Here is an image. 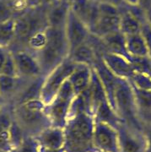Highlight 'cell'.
<instances>
[{"label":"cell","instance_id":"30bf717a","mask_svg":"<svg viewBox=\"0 0 151 152\" xmlns=\"http://www.w3.org/2000/svg\"><path fill=\"white\" fill-rule=\"evenodd\" d=\"M14 61L19 78L36 80L44 77L36 55L26 49L12 51Z\"/></svg>","mask_w":151,"mask_h":152},{"label":"cell","instance_id":"f546056e","mask_svg":"<svg viewBox=\"0 0 151 152\" xmlns=\"http://www.w3.org/2000/svg\"><path fill=\"white\" fill-rule=\"evenodd\" d=\"M9 53H10V49L9 48L0 47V74L2 72L3 67L4 65V63H5Z\"/></svg>","mask_w":151,"mask_h":152},{"label":"cell","instance_id":"e575fe53","mask_svg":"<svg viewBox=\"0 0 151 152\" xmlns=\"http://www.w3.org/2000/svg\"><path fill=\"white\" fill-rule=\"evenodd\" d=\"M58 0H38V2H39V4H42L46 6H48L50 4H54V3H56V2H58Z\"/></svg>","mask_w":151,"mask_h":152},{"label":"cell","instance_id":"9c48e42d","mask_svg":"<svg viewBox=\"0 0 151 152\" xmlns=\"http://www.w3.org/2000/svg\"><path fill=\"white\" fill-rule=\"evenodd\" d=\"M117 131L119 152H145L146 137L144 129L121 122Z\"/></svg>","mask_w":151,"mask_h":152},{"label":"cell","instance_id":"8fae6325","mask_svg":"<svg viewBox=\"0 0 151 152\" xmlns=\"http://www.w3.org/2000/svg\"><path fill=\"white\" fill-rule=\"evenodd\" d=\"M93 144L97 151L119 152L117 129L105 123L95 122Z\"/></svg>","mask_w":151,"mask_h":152},{"label":"cell","instance_id":"484cf974","mask_svg":"<svg viewBox=\"0 0 151 152\" xmlns=\"http://www.w3.org/2000/svg\"><path fill=\"white\" fill-rule=\"evenodd\" d=\"M10 152H40V145L33 136H25L21 143Z\"/></svg>","mask_w":151,"mask_h":152},{"label":"cell","instance_id":"83f0119b","mask_svg":"<svg viewBox=\"0 0 151 152\" xmlns=\"http://www.w3.org/2000/svg\"><path fill=\"white\" fill-rule=\"evenodd\" d=\"M0 75L18 77L16 67H15V61H14V58H13V54H12L11 50L7 58V59H6L5 63H4V65L3 67V69H2Z\"/></svg>","mask_w":151,"mask_h":152},{"label":"cell","instance_id":"3957f363","mask_svg":"<svg viewBox=\"0 0 151 152\" xmlns=\"http://www.w3.org/2000/svg\"><path fill=\"white\" fill-rule=\"evenodd\" d=\"M46 33L47 42L45 46L34 53L40 64L44 77L66 59L69 53L63 28L47 26Z\"/></svg>","mask_w":151,"mask_h":152},{"label":"cell","instance_id":"f1b7e54d","mask_svg":"<svg viewBox=\"0 0 151 152\" xmlns=\"http://www.w3.org/2000/svg\"><path fill=\"white\" fill-rule=\"evenodd\" d=\"M141 34L145 41L148 50H149V56L151 58V27L149 26L147 21H144L142 24Z\"/></svg>","mask_w":151,"mask_h":152},{"label":"cell","instance_id":"ba28073f","mask_svg":"<svg viewBox=\"0 0 151 152\" xmlns=\"http://www.w3.org/2000/svg\"><path fill=\"white\" fill-rule=\"evenodd\" d=\"M120 9L119 6L104 1H98V18L90 34L102 38L119 31Z\"/></svg>","mask_w":151,"mask_h":152},{"label":"cell","instance_id":"cb8c5ba5","mask_svg":"<svg viewBox=\"0 0 151 152\" xmlns=\"http://www.w3.org/2000/svg\"><path fill=\"white\" fill-rule=\"evenodd\" d=\"M11 124L12 119L6 115L0 116V151L10 152L13 149L11 143Z\"/></svg>","mask_w":151,"mask_h":152},{"label":"cell","instance_id":"1f68e13d","mask_svg":"<svg viewBox=\"0 0 151 152\" xmlns=\"http://www.w3.org/2000/svg\"><path fill=\"white\" fill-rule=\"evenodd\" d=\"M122 4L128 7H137L140 6V2L139 0H121Z\"/></svg>","mask_w":151,"mask_h":152},{"label":"cell","instance_id":"52a82bcc","mask_svg":"<svg viewBox=\"0 0 151 152\" xmlns=\"http://www.w3.org/2000/svg\"><path fill=\"white\" fill-rule=\"evenodd\" d=\"M75 66L74 63L67 58L44 77L40 91V99L46 105L53 99L62 86L68 80Z\"/></svg>","mask_w":151,"mask_h":152},{"label":"cell","instance_id":"8d00e7d4","mask_svg":"<svg viewBox=\"0 0 151 152\" xmlns=\"http://www.w3.org/2000/svg\"><path fill=\"white\" fill-rule=\"evenodd\" d=\"M64 1H66L67 3H69V4H70V3H71V2H72V1H73V0H64Z\"/></svg>","mask_w":151,"mask_h":152},{"label":"cell","instance_id":"277c9868","mask_svg":"<svg viewBox=\"0 0 151 152\" xmlns=\"http://www.w3.org/2000/svg\"><path fill=\"white\" fill-rule=\"evenodd\" d=\"M15 37L12 46L17 44L18 49H26L27 42L31 36L47 27V6L36 3L15 18Z\"/></svg>","mask_w":151,"mask_h":152},{"label":"cell","instance_id":"ab89813d","mask_svg":"<svg viewBox=\"0 0 151 152\" xmlns=\"http://www.w3.org/2000/svg\"><path fill=\"white\" fill-rule=\"evenodd\" d=\"M98 152H101V151H98Z\"/></svg>","mask_w":151,"mask_h":152},{"label":"cell","instance_id":"7402d4cb","mask_svg":"<svg viewBox=\"0 0 151 152\" xmlns=\"http://www.w3.org/2000/svg\"><path fill=\"white\" fill-rule=\"evenodd\" d=\"M101 39L102 42L105 52H109L115 54L121 55L132 62V59L128 53L127 48H126L125 37L120 31L107 35Z\"/></svg>","mask_w":151,"mask_h":152},{"label":"cell","instance_id":"44dd1931","mask_svg":"<svg viewBox=\"0 0 151 152\" xmlns=\"http://www.w3.org/2000/svg\"><path fill=\"white\" fill-rule=\"evenodd\" d=\"M119 9H120L119 31L124 37L140 33L143 23L130 12L126 5L121 4L119 5Z\"/></svg>","mask_w":151,"mask_h":152},{"label":"cell","instance_id":"ac0fdd59","mask_svg":"<svg viewBox=\"0 0 151 152\" xmlns=\"http://www.w3.org/2000/svg\"><path fill=\"white\" fill-rule=\"evenodd\" d=\"M92 75V67L85 64H76L68 79L75 96L80 95L88 90Z\"/></svg>","mask_w":151,"mask_h":152},{"label":"cell","instance_id":"d590c367","mask_svg":"<svg viewBox=\"0 0 151 152\" xmlns=\"http://www.w3.org/2000/svg\"><path fill=\"white\" fill-rule=\"evenodd\" d=\"M146 14V21L149 24V26L151 27V9L149 10L145 11Z\"/></svg>","mask_w":151,"mask_h":152},{"label":"cell","instance_id":"d6986e66","mask_svg":"<svg viewBox=\"0 0 151 152\" xmlns=\"http://www.w3.org/2000/svg\"><path fill=\"white\" fill-rule=\"evenodd\" d=\"M69 10L70 4L64 0H58L47 6V26L64 29Z\"/></svg>","mask_w":151,"mask_h":152},{"label":"cell","instance_id":"4fadbf2b","mask_svg":"<svg viewBox=\"0 0 151 152\" xmlns=\"http://www.w3.org/2000/svg\"><path fill=\"white\" fill-rule=\"evenodd\" d=\"M101 58L108 69L117 78L130 80L134 73L132 62L125 57L109 52H103Z\"/></svg>","mask_w":151,"mask_h":152},{"label":"cell","instance_id":"9a60e30c","mask_svg":"<svg viewBox=\"0 0 151 152\" xmlns=\"http://www.w3.org/2000/svg\"><path fill=\"white\" fill-rule=\"evenodd\" d=\"M92 67L96 72L98 77L102 84L109 103L114 109V95L117 86V77L104 64L101 56H98Z\"/></svg>","mask_w":151,"mask_h":152},{"label":"cell","instance_id":"7a4b0ae2","mask_svg":"<svg viewBox=\"0 0 151 152\" xmlns=\"http://www.w3.org/2000/svg\"><path fill=\"white\" fill-rule=\"evenodd\" d=\"M14 121L26 136H36L52 126L46 113V104L40 97L22 100L15 112Z\"/></svg>","mask_w":151,"mask_h":152},{"label":"cell","instance_id":"d4e9b609","mask_svg":"<svg viewBox=\"0 0 151 152\" xmlns=\"http://www.w3.org/2000/svg\"><path fill=\"white\" fill-rule=\"evenodd\" d=\"M15 37V20L0 23V47L10 48Z\"/></svg>","mask_w":151,"mask_h":152},{"label":"cell","instance_id":"74e56055","mask_svg":"<svg viewBox=\"0 0 151 152\" xmlns=\"http://www.w3.org/2000/svg\"><path fill=\"white\" fill-rule=\"evenodd\" d=\"M93 152H98V151H93Z\"/></svg>","mask_w":151,"mask_h":152},{"label":"cell","instance_id":"e0dca14e","mask_svg":"<svg viewBox=\"0 0 151 152\" xmlns=\"http://www.w3.org/2000/svg\"><path fill=\"white\" fill-rule=\"evenodd\" d=\"M131 85L133 89L137 113L141 124L143 127L151 125V91L139 89L132 83Z\"/></svg>","mask_w":151,"mask_h":152},{"label":"cell","instance_id":"8992f818","mask_svg":"<svg viewBox=\"0 0 151 152\" xmlns=\"http://www.w3.org/2000/svg\"><path fill=\"white\" fill-rule=\"evenodd\" d=\"M75 97L69 82L65 81L54 98L46 105V113L52 126L63 129L69 118L71 104Z\"/></svg>","mask_w":151,"mask_h":152},{"label":"cell","instance_id":"836d02e7","mask_svg":"<svg viewBox=\"0 0 151 152\" xmlns=\"http://www.w3.org/2000/svg\"><path fill=\"white\" fill-rule=\"evenodd\" d=\"M40 152H65V151L64 149L53 150V149H47V148H42V147H40Z\"/></svg>","mask_w":151,"mask_h":152},{"label":"cell","instance_id":"b9f144b4","mask_svg":"<svg viewBox=\"0 0 151 152\" xmlns=\"http://www.w3.org/2000/svg\"><path fill=\"white\" fill-rule=\"evenodd\" d=\"M0 96H1V95H0Z\"/></svg>","mask_w":151,"mask_h":152},{"label":"cell","instance_id":"5b68a950","mask_svg":"<svg viewBox=\"0 0 151 152\" xmlns=\"http://www.w3.org/2000/svg\"><path fill=\"white\" fill-rule=\"evenodd\" d=\"M114 111L122 122L144 129L138 117L134 92L129 80L117 78L114 95Z\"/></svg>","mask_w":151,"mask_h":152},{"label":"cell","instance_id":"d6a6232c","mask_svg":"<svg viewBox=\"0 0 151 152\" xmlns=\"http://www.w3.org/2000/svg\"><path fill=\"white\" fill-rule=\"evenodd\" d=\"M140 7L143 8L144 11L149 10L151 9V0H139Z\"/></svg>","mask_w":151,"mask_h":152},{"label":"cell","instance_id":"ffe728a7","mask_svg":"<svg viewBox=\"0 0 151 152\" xmlns=\"http://www.w3.org/2000/svg\"><path fill=\"white\" fill-rule=\"evenodd\" d=\"M98 56L100 55H98L95 48L89 41H87L86 42L81 44L80 46L71 51L69 53L68 58L75 64H85L92 67Z\"/></svg>","mask_w":151,"mask_h":152},{"label":"cell","instance_id":"4dcf8cb0","mask_svg":"<svg viewBox=\"0 0 151 152\" xmlns=\"http://www.w3.org/2000/svg\"><path fill=\"white\" fill-rule=\"evenodd\" d=\"M144 131L146 137L145 152H151V125L144 127Z\"/></svg>","mask_w":151,"mask_h":152},{"label":"cell","instance_id":"4316f807","mask_svg":"<svg viewBox=\"0 0 151 152\" xmlns=\"http://www.w3.org/2000/svg\"><path fill=\"white\" fill-rule=\"evenodd\" d=\"M19 77L0 75V95H8L13 92L17 86Z\"/></svg>","mask_w":151,"mask_h":152},{"label":"cell","instance_id":"603a6c76","mask_svg":"<svg viewBox=\"0 0 151 152\" xmlns=\"http://www.w3.org/2000/svg\"><path fill=\"white\" fill-rule=\"evenodd\" d=\"M126 48L131 59L150 58L149 50L142 34L138 33L125 37Z\"/></svg>","mask_w":151,"mask_h":152},{"label":"cell","instance_id":"5bb4252c","mask_svg":"<svg viewBox=\"0 0 151 152\" xmlns=\"http://www.w3.org/2000/svg\"><path fill=\"white\" fill-rule=\"evenodd\" d=\"M70 10L90 31L98 18L97 0H73Z\"/></svg>","mask_w":151,"mask_h":152},{"label":"cell","instance_id":"7c38bea8","mask_svg":"<svg viewBox=\"0 0 151 152\" xmlns=\"http://www.w3.org/2000/svg\"><path fill=\"white\" fill-rule=\"evenodd\" d=\"M64 31L69 53L81 44L86 42L90 36V31L86 25L81 21L71 10L69 12Z\"/></svg>","mask_w":151,"mask_h":152},{"label":"cell","instance_id":"f35d334b","mask_svg":"<svg viewBox=\"0 0 151 152\" xmlns=\"http://www.w3.org/2000/svg\"><path fill=\"white\" fill-rule=\"evenodd\" d=\"M0 152H4V151H0Z\"/></svg>","mask_w":151,"mask_h":152},{"label":"cell","instance_id":"6da1fadb","mask_svg":"<svg viewBox=\"0 0 151 152\" xmlns=\"http://www.w3.org/2000/svg\"><path fill=\"white\" fill-rule=\"evenodd\" d=\"M94 127L92 114L81 112L71 115L63 128L65 152L96 151L93 144Z\"/></svg>","mask_w":151,"mask_h":152},{"label":"cell","instance_id":"60d3db41","mask_svg":"<svg viewBox=\"0 0 151 152\" xmlns=\"http://www.w3.org/2000/svg\"><path fill=\"white\" fill-rule=\"evenodd\" d=\"M97 1H100V0H97Z\"/></svg>","mask_w":151,"mask_h":152},{"label":"cell","instance_id":"2e32d148","mask_svg":"<svg viewBox=\"0 0 151 152\" xmlns=\"http://www.w3.org/2000/svg\"><path fill=\"white\" fill-rule=\"evenodd\" d=\"M35 138L42 148L60 150L64 147V132L62 128L50 126L40 132Z\"/></svg>","mask_w":151,"mask_h":152}]
</instances>
